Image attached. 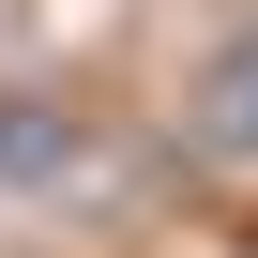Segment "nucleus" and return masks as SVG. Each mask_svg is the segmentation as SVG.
I'll use <instances>...</instances> for the list:
<instances>
[{
	"label": "nucleus",
	"mask_w": 258,
	"mask_h": 258,
	"mask_svg": "<svg viewBox=\"0 0 258 258\" xmlns=\"http://www.w3.org/2000/svg\"><path fill=\"white\" fill-rule=\"evenodd\" d=\"M198 137H213V152H258V16L198 61Z\"/></svg>",
	"instance_id": "nucleus-1"
}]
</instances>
